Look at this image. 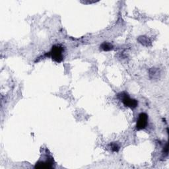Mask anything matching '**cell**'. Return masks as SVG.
I'll list each match as a JSON object with an SVG mask.
<instances>
[{"label": "cell", "instance_id": "6da1fadb", "mask_svg": "<svg viewBox=\"0 0 169 169\" xmlns=\"http://www.w3.org/2000/svg\"><path fill=\"white\" fill-rule=\"evenodd\" d=\"M64 52L65 48L62 44H54L51 48L50 52L46 54V56H50L54 62L61 63L64 58V55H63Z\"/></svg>", "mask_w": 169, "mask_h": 169}, {"label": "cell", "instance_id": "7a4b0ae2", "mask_svg": "<svg viewBox=\"0 0 169 169\" xmlns=\"http://www.w3.org/2000/svg\"><path fill=\"white\" fill-rule=\"evenodd\" d=\"M47 149L46 150V153L42 155V157L36 162L34 168H52L54 167L55 162L53 157L50 153H48Z\"/></svg>", "mask_w": 169, "mask_h": 169}, {"label": "cell", "instance_id": "3957f363", "mask_svg": "<svg viewBox=\"0 0 169 169\" xmlns=\"http://www.w3.org/2000/svg\"><path fill=\"white\" fill-rule=\"evenodd\" d=\"M117 97L121 101L126 107L135 109L138 107V101L132 98L126 91H122L117 95Z\"/></svg>", "mask_w": 169, "mask_h": 169}, {"label": "cell", "instance_id": "277c9868", "mask_svg": "<svg viewBox=\"0 0 169 169\" xmlns=\"http://www.w3.org/2000/svg\"><path fill=\"white\" fill-rule=\"evenodd\" d=\"M149 116L145 112H141L138 115V119L136 122L135 129L137 131L145 129L148 125Z\"/></svg>", "mask_w": 169, "mask_h": 169}, {"label": "cell", "instance_id": "5b68a950", "mask_svg": "<svg viewBox=\"0 0 169 169\" xmlns=\"http://www.w3.org/2000/svg\"><path fill=\"white\" fill-rule=\"evenodd\" d=\"M137 40L144 46H149L151 45V41L149 38L146 37V36H140L138 37Z\"/></svg>", "mask_w": 169, "mask_h": 169}, {"label": "cell", "instance_id": "8992f818", "mask_svg": "<svg viewBox=\"0 0 169 169\" xmlns=\"http://www.w3.org/2000/svg\"><path fill=\"white\" fill-rule=\"evenodd\" d=\"M100 49L104 52H108V51L112 50L114 49V46L110 42H104L101 44Z\"/></svg>", "mask_w": 169, "mask_h": 169}, {"label": "cell", "instance_id": "52a82bcc", "mask_svg": "<svg viewBox=\"0 0 169 169\" xmlns=\"http://www.w3.org/2000/svg\"><path fill=\"white\" fill-rule=\"evenodd\" d=\"M159 74L160 72L158 69L153 68L149 70V77L151 79H156L159 77Z\"/></svg>", "mask_w": 169, "mask_h": 169}, {"label": "cell", "instance_id": "ba28073f", "mask_svg": "<svg viewBox=\"0 0 169 169\" xmlns=\"http://www.w3.org/2000/svg\"><path fill=\"white\" fill-rule=\"evenodd\" d=\"M108 148H110L111 151L116 152V153L118 152L120 149L118 144L116 143H110L109 145H108Z\"/></svg>", "mask_w": 169, "mask_h": 169}, {"label": "cell", "instance_id": "9c48e42d", "mask_svg": "<svg viewBox=\"0 0 169 169\" xmlns=\"http://www.w3.org/2000/svg\"><path fill=\"white\" fill-rule=\"evenodd\" d=\"M168 143L166 142L165 146L163 147V149H162V154H165L166 156H168Z\"/></svg>", "mask_w": 169, "mask_h": 169}]
</instances>
